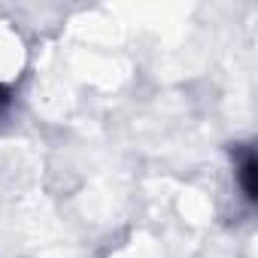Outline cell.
<instances>
[{
	"instance_id": "cell-1",
	"label": "cell",
	"mask_w": 258,
	"mask_h": 258,
	"mask_svg": "<svg viewBox=\"0 0 258 258\" xmlns=\"http://www.w3.org/2000/svg\"><path fill=\"white\" fill-rule=\"evenodd\" d=\"M237 176H240V185H243L246 198L255 201V155L252 152H246L243 161L237 164Z\"/></svg>"
},
{
	"instance_id": "cell-2",
	"label": "cell",
	"mask_w": 258,
	"mask_h": 258,
	"mask_svg": "<svg viewBox=\"0 0 258 258\" xmlns=\"http://www.w3.org/2000/svg\"><path fill=\"white\" fill-rule=\"evenodd\" d=\"M4 103H7V91L0 88V109H4Z\"/></svg>"
}]
</instances>
